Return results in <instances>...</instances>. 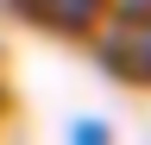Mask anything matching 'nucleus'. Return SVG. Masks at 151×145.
Instances as JSON below:
<instances>
[{
    "instance_id": "f257e3e1",
    "label": "nucleus",
    "mask_w": 151,
    "mask_h": 145,
    "mask_svg": "<svg viewBox=\"0 0 151 145\" xmlns=\"http://www.w3.org/2000/svg\"><path fill=\"white\" fill-rule=\"evenodd\" d=\"M19 6L32 13V19H44V25H63V32H82L94 13L107 6V0H19Z\"/></svg>"
}]
</instances>
